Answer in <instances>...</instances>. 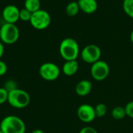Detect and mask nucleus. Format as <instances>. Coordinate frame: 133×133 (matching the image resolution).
Here are the masks:
<instances>
[{"instance_id": "f3484780", "label": "nucleus", "mask_w": 133, "mask_h": 133, "mask_svg": "<svg viewBox=\"0 0 133 133\" xmlns=\"http://www.w3.org/2000/svg\"><path fill=\"white\" fill-rule=\"evenodd\" d=\"M94 109H95L96 116L97 118H102L107 115L108 106L105 104H103V103L98 104L96 105V107H94Z\"/></svg>"}, {"instance_id": "bb28decb", "label": "nucleus", "mask_w": 133, "mask_h": 133, "mask_svg": "<svg viewBox=\"0 0 133 133\" xmlns=\"http://www.w3.org/2000/svg\"><path fill=\"white\" fill-rule=\"evenodd\" d=\"M130 40H131V42L133 44V30L131 32V34H130Z\"/></svg>"}, {"instance_id": "cd10ccee", "label": "nucleus", "mask_w": 133, "mask_h": 133, "mask_svg": "<svg viewBox=\"0 0 133 133\" xmlns=\"http://www.w3.org/2000/svg\"><path fill=\"white\" fill-rule=\"evenodd\" d=\"M0 133H4V132H2V131L0 130Z\"/></svg>"}, {"instance_id": "dca6fc26", "label": "nucleus", "mask_w": 133, "mask_h": 133, "mask_svg": "<svg viewBox=\"0 0 133 133\" xmlns=\"http://www.w3.org/2000/svg\"><path fill=\"white\" fill-rule=\"evenodd\" d=\"M111 116L113 118L116 120H122L126 116V112L125 109L123 107L121 106H117L114 108L111 111Z\"/></svg>"}, {"instance_id": "2eb2a0df", "label": "nucleus", "mask_w": 133, "mask_h": 133, "mask_svg": "<svg viewBox=\"0 0 133 133\" xmlns=\"http://www.w3.org/2000/svg\"><path fill=\"white\" fill-rule=\"evenodd\" d=\"M40 7H41L40 0H25L24 8L29 10L32 13L39 10Z\"/></svg>"}, {"instance_id": "f03ea898", "label": "nucleus", "mask_w": 133, "mask_h": 133, "mask_svg": "<svg viewBox=\"0 0 133 133\" xmlns=\"http://www.w3.org/2000/svg\"><path fill=\"white\" fill-rule=\"evenodd\" d=\"M0 130L4 133H25L26 125L20 118L8 115L2 120Z\"/></svg>"}, {"instance_id": "9d476101", "label": "nucleus", "mask_w": 133, "mask_h": 133, "mask_svg": "<svg viewBox=\"0 0 133 133\" xmlns=\"http://www.w3.org/2000/svg\"><path fill=\"white\" fill-rule=\"evenodd\" d=\"M19 9L14 5H6L2 10V18L5 23H16L19 19Z\"/></svg>"}, {"instance_id": "f257e3e1", "label": "nucleus", "mask_w": 133, "mask_h": 133, "mask_svg": "<svg viewBox=\"0 0 133 133\" xmlns=\"http://www.w3.org/2000/svg\"><path fill=\"white\" fill-rule=\"evenodd\" d=\"M59 53L62 58L65 61L76 60L80 54L79 44L75 39L66 37L60 43Z\"/></svg>"}, {"instance_id": "1a4fd4ad", "label": "nucleus", "mask_w": 133, "mask_h": 133, "mask_svg": "<svg viewBox=\"0 0 133 133\" xmlns=\"http://www.w3.org/2000/svg\"><path fill=\"white\" fill-rule=\"evenodd\" d=\"M77 116L79 119L84 123H90L97 118L94 108L88 104H81L78 108Z\"/></svg>"}, {"instance_id": "5701e85b", "label": "nucleus", "mask_w": 133, "mask_h": 133, "mask_svg": "<svg viewBox=\"0 0 133 133\" xmlns=\"http://www.w3.org/2000/svg\"><path fill=\"white\" fill-rule=\"evenodd\" d=\"M7 65L5 64V62L0 60V76H4L7 72Z\"/></svg>"}, {"instance_id": "6e6552de", "label": "nucleus", "mask_w": 133, "mask_h": 133, "mask_svg": "<svg viewBox=\"0 0 133 133\" xmlns=\"http://www.w3.org/2000/svg\"><path fill=\"white\" fill-rule=\"evenodd\" d=\"M90 73L94 79L103 81L106 79L110 74L109 65L103 60H99L91 65Z\"/></svg>"}, {"instance_id": "423d86ee", "label": "nucleus", "mask_w": 133, "mask_h": 133, "mask_svg": "<svg viewBox=\"0 0 133 133\" xmlns=\"http://www.w3.org/2000/svg\"><path fill=\"white\" fill-rule=\"evenodd\" d=\"M80 56L83 62L92 65L94 62L101 60V50L96 44H88L85 46L80 51Z\"/></svg>"}, {"instance_id": "aec40b11", "label": "nucleus", "mask_w": 133, "mask_h": 133, "mask_svg": "<svg viewBox=\"0 0 133 133\" xmlns=\"http://www.w3.org/2000/svg\"><path fill=\"white\" fill-rule=\"evenodd\" d=\"M8 92H11L16 89H17V84H16V82L13 79H9L7 80L5 84H4V87H3Z\"/></svg>"}, {"instance_id": "6ab92c4d", "label": "nucleus", "mask_w": 133, "mask_h": 133, "mask_svg": "<svg viewBox=\"0 0 133 133\" xmlns=\"http://www.w3.org/2000/svg\"><path fill=\"white\" fill-rule=\"evenodd\" d=\"M32 16V12H30L29 10H27L26 9H22L19 11V19L22 21H30V18Z\"/></svg>"}, {"instance_id": "b1692460", "label": "nucleus", "mask_w": 133, "mask_h": 133, "mask_svg": "<svg viewBox=\"0 0 133 133\" xmlns=\"http://www.w3.org/2000/svg\"><path fill=\"white\" fill-rule=\"evenodd\" d=\"M79 133H98V132L93 127H90V126H87V127H83Z\"/></svg>"}, {"instance_id": "20e7f679", "label": "nucleus", "mask_w": 133, "mask_h": 133, "mask_svg": "<svg viewBox=\"0 0 133 133\" xmlns=\"http://www.w3.org/2000/svg\"><path fill=\"white\" fill-rule=\"evenodd\" d=\"M19 37V30L15 23H5L0 28V41L5 44H15Z\"/></svg>"}, {"instance_id": "a878e982", "label": "nucleus", "mask_w": 133, "mask_h": 133, "mask_svg": "<svg viewBox=\"0 0 133 133\" xmlns=\"http://www.w3.org/2000/svg\"><path fill=\"white\" fill-rule=\"evenodd\" d=\"M31 133H44V131H43V130H41V129H35V130H34V131H33Z\"/></svg>"}, {"instance_id": "393cba45", "label": "nucleus", "mask_w": 133, "mask_h": 133, "mask_svg": "<svg viewBox=\"0 0 133 133\" xmlns=\"http://www.w3.org/2000/svg\"><path fill=\"white\" fill-rule=\"evenodd\" d=\"M4 51H5V48H4V44L0 41V60L4 54Z\"/></svg>"}, {"instance_id": "9b49d317", "label": "nucleus", "mask_w": 133, "mask_h": 133, "mask_svg": "<svg viewBox=\"0 0 133 133\" xmlns=\"http://www.w3.org/2000/svg\"><path fill=\"white\" fill-rule=\"evenodd\" d=\"M93 88L92 83L87 79H83L79 81L75 88L76 94L79 97H86L90 94Z\"/></svg>"}, {"instance_id": "0eeeda50", "label": "nucleus", "mask_w": 133, "mask_h": 133, "mask_svg": "<svg viewBox=\"0 0 133 133\" xmlns=\"http://www.w3.org/2000/svg\"><path fill=\"white\" fill-rule=\"evenodd\" d=\"M61 73L60 68L53 62L43 63L39 68L41 77L47 81H54L57 79Z\"/></svg>"}, {"instance_id": "4be33fe9", "label": "nucleus", "mask_w": 133, "mask_h": 133, "mask_svg": "<svg viewBox=\"0 0 133 133\" xmlns=\"http://www.w3.org/2000/svg\"><path fill=\"white\" fill-rule=\"evenodd\" d=\"M125 112H126V116L133 118V101L129 102L125 105Z\"/></svg>"}, {"instance_id": "4468645a", "label": "nucleus", "mask_w": 133, "mask_h": 133, "mask_svg": "<svg viewBox=\"0 0 133 133\" xmlns=\"http://www.w3.org/2000/svg\"><path fill=\"white\" fill-rule=\"evenodd\" d=\"M80 11L78 2H69L65 8V12L66 14L69 16H76L79 12Z\"/></svg>"}, {"instance_id": "39448f33", "label": "nucleus", "mask_w": 133, "mask_h": 133, "mask_svg": "<svg viewBox=\"0 0 133 133\" xmlns=\"http://www.w3.org/2000/svg\"><path fill=\"white\" fill-rule=\"evenodd\" d=\"M51 18L48 12L44 9H39L32 13L30 23L31 26L38 30H43L49 26Z\"/></svg>"}, {"instance_id": "c85d7f7f", "label": "nucleus", "mask_w": 133, "mask_h": 133, "mask_svg": "<svg viewBox=\"0 0 133 133\" xmlns=\"http://www.w3.org/2000/svg\"><path fill=\"white\" fill-rule=\"evenodd\" d=\"M122 1H124V0H122Z\"/></svg>"}, {"instance_id": "412c9836", "label": "nucleus", "mask_w": 133, "mask_h": 133, "mask_svg": "<svg viewBox=\"0 0 133 133\" xmlns=\"http://www.w3.org/2000/svg\"><path fill=\"white\" fill-rule=\"evenodd\" d=\"M8 97H9V92L4 87H0V105L7 102Z\"/></svg>"}, {"instance_id": "a211bd4d", "label": "nucleus", "mask_w": 133, "mask_h": 133, "mask_svg": "<svg viewBox=\"0 0 133 133\" xmlns=\"http://www.w3.org/2000/svg\"><path fill=\"white\" fill-rule=\"evenodd\" d=\"M123 10L127 16L133 19V0L123 1Z\"/></svg>"}, {"instance_id": "7ed1b4c3", "label": "nucleus", "mask_w": 133, "mask_h": 133, "mask_svg": "<svg viewBox=\"0 0 133 133\" xmlns=\"http://www.w3.org/2000/svg\"><path fill=\"white\" fill-rule=\"evenodd\" d=\"M7 102L14 108L23 109L29 105L30 102V96L26 91L17 88L9 92Z\"/></svg>"}, {"instance_id": "ddd939ff", "label": "nucleus", "mask_w": 133, "mask_h": 133, "mask_svg": "<svg viewBox=\"0 0 133 133\" xmlns=\"http://www.w3.org/2000/svg\"><path fill=\"white\" fill-rule=\"evenodd\" d=\"M79 69V63L76 60L65 61L62 65V72L67 76H74Z\"/></svg>"}, {"instance_id": "f8f14e48", "label": "nucleus", "mask_w": 133, "mask_h": 133, "mask_svg": "<svg viewBox=\"0 0 133 133\" xmlns=\"http://www.w3.org/2000/svg\"><path fill=\"white\" fill-rule=\"evenodd\" d=\"M78 4L80 10L87 14L94 13L98 8L97 0H79Z\"/></svg>"}]
</instances>
